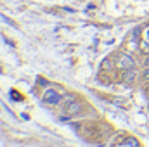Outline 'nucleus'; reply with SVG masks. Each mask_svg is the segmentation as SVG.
Instances as JSON below:
<instances>
[{"mask_svg":"<svg viewBox=\"0 0 149 147\" xmlns=\"http://www.w3.org/2000/svg\"><path fill=\"white\" fill-rule=\"evenodd\" d=\"M118 66L123 68V69H134V59H132L130 55L121 54V55L118 57Z\"/></svg>","mask_w":149,"mask_h":147,"instance_id":"f257e3e1","label":"nucleus"},{"mask_svg":"<svg viewBox=\"0 0 149 147\" xmlns=\"http://www.w3.org/2000/svg\"><path fill=\"white\" fill-rule=\"evenodd\" d=\"M43 99H45V102H49V104H59V102H61V95H59L57 92H54V90H45Z\"/></svg>","mask_w":149,"mask_h":147,"instance_id":"f03ea898","label":"nucleus"},{"mask_svg":"<svg viewBox=\"0 0 149 147\" xmlns=\"http://www.w3.org/2000/svg\"><path fill=\"white\" fill-rule=\"evenodd\" d=\"M80 111H81V106H80L78 102H74V101L68 102V104L64 106V112H68V114H78Z\"/></svg>","mask_w":149,"mask_h":147,"instance_id":"7ed1b4c3","label":"nucleus"},{"mask_svg":"<svg viewBox=\"0 0 149 147\" xmlns=\"http://www.w3.org/2000/svg\"><path fill=\"white\" fill-rule=\"evenodd\" d=\"M123 78H125V81H127V83H132V81H134V78H135V71H134V69H127V73H125Z\"/></svg>","mask_w":149,"mask_h":147,"instance_id":"20e7f679","label":"nucleus"},{"mask_svg":"<svg viewBox=\"0 0 149 147\" xmlns=\"http://www.w3.org/2000/svg\"><path fill=\"white\" fill-rule=\"evenodd\" d=\"M144 78H146V80H149V69H148V71H144Z\"/></svg>","mask_w":149,"mask_h":147,"instance_id":"39448f33","label":"nucleus"},{"mask_svg":"<svg viewBox=\"0 0 149 147\" xmlns=\"http://www.w3.org/2000/svg\"><path fill=\"white\" fill-rule=\"evenodd\" d=\"M144 64H146V66H149V57H146V59H144Z\"/></svg>","mask_w":149,"mask_h":147,"instance_id":"423d86ee","label":"nucleus"}]
</instances>
